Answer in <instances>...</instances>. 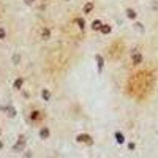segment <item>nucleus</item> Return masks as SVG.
<instances>
[{"instance_id": "obj_2", "label": "nucleus", "mask_w": 158, "mask_h": 158, "mask_svg": "<svg viewBox=\"0 0 158 158\" xmlns=\"http://www.w3.org/2000/svg\"><path fill=\"white\" fill-rule=\"evenodd\" d=\"M44 115L41 114L40 111H32V114H30V119L32 120H40V119H43Z\"/></svg>"}, {"instance_id": "obj_6", "label": "nucleus", "mask_w": 158, "mask_h": 158, "mask_svg": "<svg viewBox=\"0 0 158 158\" xmlns=\"http://www.w3.org/2000/svg\"><path fill=\"white\" fill-rule=\"evenodd\" d=\"M92 10H93V5H92V3H87L85 8H84V13H87V15H89V13H90Z\"/></svg>"}, {"instance_id": "obj_9", "label": "nucleus", "mask_w": 158, "mask_h": 158, "mask_svg": "<svg viewBox=\"0 0 158 158\" xmlns=\"http://www.w3.org/2000/svg\"><path fill=\"white\" fill-rule=\"evenodd\" d=\"M97 60H98V68L101 70V68H103V59H101L100 56H97Z\"/></svg>"}, {"instance_id": "obj_10", "label": "nucleus", "mask_w": 158, "mask_h": 158, "mask_svg": "<svg viewBox=\"0 0 158 158\" xmlns=\"http://www.w3.org/2000/svg\"><path fill=\"white\" fill-rule=\"evenodd\" d=\"M41 35H43V38H47V37H49V30H47V29H44Z\"/></svg>"}, {"instance_id": "obj_14", "label": "nucleus", "mask_w": 158, "mask_h": 158, "mask_svg": "<svg viewBox=\"0 0 158 158\" xmlns=\"http://www.w3.org/2000/svg\"><path fill=\"white\" fill-rule=\"evenodd\" d=\"M2 38H5V30L0 29V40H2Z\"/></svg>"}, {"instance_id": "obj_5", "label": "nucleus", "mask_w": 158, "mask_h": 158, "mask_svg": "<svg viewBox=\"0 0 158 158\" xmlns=\"http://www.w3.org/2000/svg\"><path fill=\"white\" fill-rule=\"evenodd\" d=\"M40 136H41V138H47V136H49V130H47V128H43V130L40 131Z\"/></svg>"}, {"instance_id": "obj_11", "label": "nucleus", "mask_w": 158, "mask_h": 158, "mask_svg": "<svg viewBox=\"0 0 158 158\" xmlns=\"http://www.w3.org/2000/svg\"><path fill=\"white\" fill-rule=\"evenodd\" d=\"M21 85H22V81H21V79H18V81L15 82V87H16V89H19Z\"/></svg>"}, {"instance_id": "obj_1", "label": "nucleus", "mask_w": 158, "mask_h": 158, "mask_svg": "<svg viewBox=\"0 0 158 158\" xmlns=\"http://www.w3.org/2000/svg\"><path fill=\"white\" fill-rule=\"evenodd\" d=\"M78 141H79V142H85V144H89V146H92V144H93L92 138H90L89 134H79V136H78Z\"/></svg>"}, {"instance_id": "obj_8", "label": "nucleus", "mask_w": 158, "mask_h": 158, "mask_svg": "<svg viewBox=\"0 0 158 158\" xmlns=\"http://www.w3.org/2000/svg\"><path fill=\"white\" fill-rule=\"evenodd\" d=\"M127 13H128V18H131V19H134V18H136V13H134L133 10H128Z\"/></svg>"}, {"instance_id": "obj_17", "label": "nucleus", "mask_w": 158, "mask_h": 158, "mask_svg": "<svg viewBox=\"0 0 158 158\" xmlns=\"http://www.w3.org/2000/svg\"><path fill=\"white\" fill-rule=\"evenodd\" d=\"M25 2H27V3H32V2H33V0H25Z\"/></svg>"}, {"instance_id": "obj_13", "label": "nucleus", "mask_w": 158, "mask_h": 158, "mask_svg": "<svg viewBox=\"0 0 158 158\" xmlns=\"http://www.w3.org/2000/svg\"><path fill=\"white\" fill-rule=\"evenodd\" d=\"M43 98H44V100H49V92H47V90L43 92Z\"/></svg>"}, {"instance_id": "obj_7", "label": "nucleus", "mask_w": 158, "mask_h": 158, "mask_svg": "<svg viewBox=\"0 0 158 158\" xmlns=\"http://www.w3.org/2000/svg\"><path fill=\"white\" fill-rule=\"evenodd\" d=\"M101 32L103 33H109V32H111V27H109V25H101Z\"/></svg>"}, {"instance_id": "obj_3", "label": "nucleus", "mask_w": 158, "mask_h": 158, "mask_svg": "<svg viewBox=\"0 0 158 158\" xmlns=\"http://www.w3.org/2000/svg\"><path fill=\"white\" fill-rule=\"evenodd\" d=\"M141 60H142V56H141L139 52H136L134 56H133V63L138 65V63H141Z\"/></svg>"}, {"instance_id": "obj_12", "label": "nucleus", "mask_w": 158, "mask_h": 158, "mask_svg": "<svg viewBox=\"0 0 158 158\" xmlns=\"http://www.w3.org/2000/svg\"><path fill=\"white\" fill-rule=\"evenodd\" d=\"M115 138H117V141H119V142H123V136H122L120 133H117V134H115Z\"/></svg>"}, {"instance_id": "obj_16", "label": "nucleus", "mask_w": 158, "mask_h": 158, "mask_svg": "<svg viewBox=\"0 0 158 158\" xmlns=\"http://www.w3.org/2000/svg\"><path fill=\"white\" fill-rule=\"evenodd\" d=\"M8 111H10V115L13 117V115H15V109H13V108H8Z\"/></svg>"}, {"instance_id": "obj_4", "label": "nucleus", "mask_w": 158, "mask_h": 158, "mask_svg": "<svg viewBox=\"0 0 158 158\" xmlns=\"http://www.w3.org/2000/svg\"><path fill=\"white\" fill-rule=\"evenodd\" d=\"M92 29L93 30H101V22H100V21H93V22H92Z\"/></svg>"}, {"instance_id": "obj_15", "label": "nucleus", "mask_w": 158, "mask_h": 158, "mask_svg": "<svg viewBox=\"0 0 158 158\" xmlns=\"http://www.w3.org/2000/svg\"><path fill=\"white\" fill-rule=\"evenodd\" d=\"M76 22L79 24V27H84V21H81V19H78V21H76Z\"/></svg>"}]
</instances>
